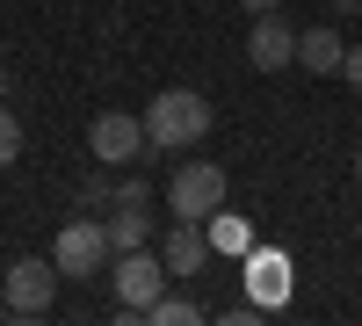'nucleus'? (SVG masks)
Segmentation results:
<instances>
[{
	"label": "nucleus",
	"instance_id": "12",
	"mask_svg": "<svg viewBox=\"0 0 362 326\" xmlns=\"http://www.w3.org/2000/svg\"><path fill=\"white\" fill-rule=\"evenodd\" d=\"M254 290H261V305H283V290H290V261H283V254H261V261H254Z\"/></svg>",
	"mask_w": 362,
	"mask_h": 326
},
{
	"label": "nucleus",
	"instance_id": "2",
	"mask_svg": "<svg viewBox=\"0 0 362 326\" xmlns=\"http://www.w3.org/2000/svg\"><path fill=\"white\" fill-rule=\"evenodd\" d=\"M225 196H232V182H225V167H210V160H189L167 182V211L174 218H189V225H203L210 211H225Z\"/></svg>",
	"mask_w": 362,
	"mask_h": 326
},
{
	"label": "nucleus",
	"instance_id": "5",
	"mask_svg": "<svg viewBox=\"0 0 362 326\" xmlns=\"http://www.w3.org/2000/svg\"><path fill=\"white\" fill-rule=\"evenodd\" d=\"M58 283H66V276H58L51 254L44 261H15V269H8V312L15 319H44L58 305Z\"/></svg>",
	"mask_w": 362,
	"mask_h": 326
},
{
	"label": "nucleus",
	"instance_id": "11",
	"mask_svg": "<svg viewBox=\"0 0 362 326\" xmlns=\"http://www.w3.org/2000/svg\"><path fill=\"white\" fill-rule=\"evenodd\" d=\"M203 232H210V254H254V232L239 225V218H225V211H210Z\"/></svg>",
	"mask_w": 362,
	"mask_h": 326
},
{
	"label": "nucleus",
	"instance_id": "14",
	"mask_svg": "<svg viewBox=\"0 0 362 326\" xmlns=\"http://www.w3.org/2000/svg\"><path fill=\"white\" fill-rule=\"evenodd\" d=\"M15 153H22V124H15V109L0 102V167H8Z\"/></svg>",
	"mask_w": 362,
	"mask_h": 326
},
{
	"label": "nucleus",
	"instance_id": "6",
	"mask_svg": "<svg viewBox=\"0 0 362 326\" xmlns=\"http://www.w3.org/2000/svg\"><path fill=\"white\" fill-rule=\"evenodd\" d=\"M160 290H167V261L160 254H145V247L116 254V298H124V319H145V305H153Z\"/></svg>",
	"mask_w": 362,
	"mask_h": 326
},
{
	"label": "nucleus",
	"instance_id": "10",
	"mask_svg": "<svg viewBox=\"0 0 362 326\" xmlns=\"http://www.w3.org/2000/svg\"><path fill=\"white\" fill-rule=\"evenodd\" d=\"M102 225H109V247H116V254H131V247L153 240V218H145V203H116V218H102Z\"/></svg>",
	"mask_w": 362,
	"mask_h": 326
},
{
	"label": "nucleus",
	"instance_id": "19",
	"mask_svg": "<svg viewBox=\"0 0 362 326\" xmlns=\"http://www.w3.org/2000/svg\"><path fill=\"white\" fill-rule=\"evenodd\" d=\"M355 174H362V160H355Z\"/></svg>",
	"mask_w": 362,
	"mask_h": 326
},
{
	"label": "nucleus",
	"instance_id": "7",
	"mask_svg": "<svg viewBox=\"0 0 362 326\" xmlns=\"http://www.w3.org/2000/svg\"><path fill=\"white\" fill-rule=\"evenodd\" d=\"M247 58H254L261 73L297 66V29L283 22V8H276V15H254V29H247Z\"/></svg>",
	"mask_w": 362,
	"mask_h": 326
},
{
	"label": "nucleus",
	"instance_id": "16",
	"mask_svg": "<svg viewBox=\"0 0 362 326\" xmlns=\"http://www.w3.org/2000/svg\"><path fill=\"white\" fill-rule=\"evenodd\" d=\"M239 8H247V15H276L283 0H239Z\"/></svg>",
	"mask_w": 362,
	"mask_h": 326
},
{
	"label": "nucleus",
	"instance_id": "18",
	"mask_svg": "<svg viewBox=\"0 0 362 326\" xmlns=\"http://www.w3.org/2000/svg\"><path fill=\"white\" fill-rule=\"evenodd\" d=\"M0 95H8V73H0Z\"/></svg>",
	"mask_w": 362,
	"mask_h": 326
},
{
	"label": "nucleus",
	"instance_id": "15",
	"mask_svg": "<svg viewBox=\"0 0 362 326\" xmlns=\"http://www.w3.org/2000/svg\"><path fill=\"white\" fill-rule=\"evenodd\" d=\"M341 80H348L355 95H362V44H348V58H341Z\"/></svg>",
	"mask_w": 362,
	"mask_h": 326
},
{
	"label": "nucleus",
	"instance_id": "3",
	"mask_svg": "<svg viewBox=\"0 0 362 326\" xmlns=\"http://www.w3.org/2000/svg\"><path fill=\"white\" fill-rule=\"evenodd\" d=\"M109 254H116V247H109V225H102V218H73L66 232H58V247H51L58 276H73V283H80V276H102Z\"/></svg>",
	"mask_w": 362,
	"mask_h": 326
},
{
	"label": "nucleus",
	"instance_id": "1",
	"mask_svg": "<svg viewBox=\"0 0 362 326\" xmlns=\"http://www.w3.org/2000/svg\"><path fill=\"white\" fill-rule=\"evenodd\" d=\"M145 138H153V153H189V145L210 138V102L196 87H167V95L145 102Z\"/></svg>",
	"mask_w": 362,
	"mask_h": 326
},
{
	"label": "nucleus",
	"instance_id": "17",
	"mask_svg": "<svg viewBox=\"0 0 362 326\" xmlns=\"http://www.w3.org/2000/svg\"><path fill=\"white\" fill-rule=\"evenodd\" d=\"M334 8H341V15H362V0H334Z\"/></svg>",
	"mask_w": 362,
	"mask_h": 326
},
{
	"label": "nucleus",
	"instance_id": "9",
	"mask_svg": "<svg viewBox=\"0 0 362 326\" xmlns=\"http://www.w3.org/2000/svg\"><path fill=\"white\" fill-rule=\"evenodd\" d=\"M341 58H348L341 29H297V66L305 73H341Z\"/></svg>",
	"mask_w": 362,
	"mask_h": 326
},
{
	"label": "nucleus",
	"instance_id": "4",
	"mask_svg": "<svg viewBox=\"0 0 362 326\" xmlns=\"http://www.w3.org/2000/svg\"><path fill=\"white\" fill-rule=\"evenodd\" d=\"M87 145H95V160H102V167H131L138 153H153V138H145V116H131V109H102V116H95V131H87Z\"/></svg>",
	"mask_w": 362,
	"mask_h": 326
},
{
	"label": "nucleus",
	"instance_id": "13",
	"mask_svg": "<svg viewBox=\"0 0 362 326\" xmlns=\"http://www.w3.org/2000/svg\"><path fill=\"white\" fill-rule=\"evenodd\" d=\"M145 319H153V326H196V305H189V298H167V290H160V298L145 305Z\"/></svg>",
	"mask_w": 362,
	"mask_h": 326
},
{
	"label": "nucleus",
	"instance_id": "8",
	"mask_svg": "<svg viewBox=\"0 0 362 326\" xmlns=\"http://www.w3.org/2000/svg\"><path fill=\"white\" fill-rule=\"evenodd\" d=\"M160 261H167V276H196L203 261H210V232L189 225V218H174V232L160 240Z\"/></svg>",
	"mask_w": 362,
	"mask_h": 326
}]
</instances>
